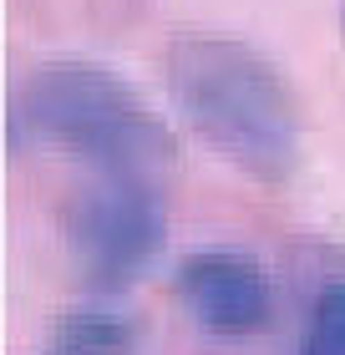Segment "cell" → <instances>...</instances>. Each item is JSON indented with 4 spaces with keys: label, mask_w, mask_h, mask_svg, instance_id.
<instances>
[{
    "label": "cell",
    "mask_w": 345,
    "mask_h": 355,
    "mask_svg": "<svg viewBox=\"0 0 345 355\" xmlns=\"http://www.w3.org/2000/svg\"><path fill=\"white\" fill-rule=\"evenodd\" d=\"M168 96L219 157L259 183H285L300 163V117L264 51L239 36H178L162 51Z\"/></svg>",
    "instance_id": "1"
},
{
    "label": "cell",
    "mask_w": 345,
    "mask_h": 355,
    "mask_svg": "<svg viewBox=\"0 0 345 355\" xmlns=\"http://www.w3.org/2000/svg\"><path fill=\"white\" fill-rule=\"evenodd\" d=\"M15 127L41 148L87 157L96 173H142L173 157V137L158 112L92 61H51L15 92Z\"/></svg>",
    "instance_id": "2"
},
{
    "label": "cell",
    "mask_w": 345,
    "mask_h": 355,
    "mask_svg": "<svg viewBox=\"0 0 345 355\" xmlns=\"http://www.w3.org/2000/svg\"><path fill=\"white\" fill-rule=\"evenodd\" d=\"M162 208L142 173H96L67 203V244L96 284H122L153 259Z\"/></svg>",
    "instance_id": "3"
},
{
    "label": "cell",
    "mask_w": 345,
    "mask_h": 355,
    "mask_svg": "<svg viewBox=\"0 0 345 355\" xmlns=\"http://www.w3.org/2000/svg\"><path fill=\"white\" fill-rule=\"evenodd\" d=\"M178 295L188 315L208 335H254L274 315V284L249 254L239 249H199L178 264Z\"/></svg>",
    "instance_id": "4"
},
{
    "label": "cell",
    "mask_w": 345,
    "mask_h": 355,
    "mask_svg": "<svg viewBox=\"0 0 345 355\" xmlns=\"http://www.w3.org/2000/svg\"><path fill=\"white\" fill-rule=\"evenodd\" d=\"M300 355H345V279H330L310 304Z\"/></svg>",
    "instance_id": "5"
},
{
    "label": "cell",
    "mask_w": 345,
    "mask_h": 355,
    "mask_svg": "<svg viewBox=\"0 0 345 355\" xmlns=\"http://www.w3.org/2000/svg\"><path fill=\"white\" fill-rule=\"evenodd\" d=\"M122 345L127 330L112 315H71L56 335V355H117Z\"/></svg>",
    "instance_id": "6"
},
{
    "label": "cell",
    "mask_w": 345,
    "mask_h": 355,
    "mask_svg": "<svg viewBox=\"0 0 345 355\" xmlns=\"http://www.w3.org/2000/svg\"><path fill=\"white\" fill-rule=\"evenodd\" d=\"M340 31H345V6H340Z\"/></svg>",
    "instance_id": "7"
}]
</instances>
